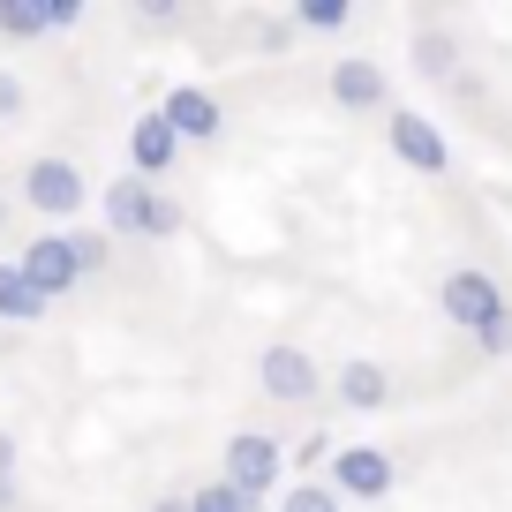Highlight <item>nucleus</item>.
<instances>
[{"label": "nucleus", "instance_id": "obj_1", "mask_svg": "<svg viewBox=\"0 0 512 512\" xmlns=\"http://www.w3.org/2000/svg\"><path fill=\"white\" fill-rule=\"evenodd\" d=\"M98 211H106V226H113V234H144V241H166V234H181V211L166 204V196L151 189V181H136V174L106 181Z\"/></svg>", "mask_w": 512, "mask_h": 512}, {"label": "nucleus", "instance_id": "obj_2", "mask_svg": "<svg viewBox=\"0 0 512 512\" xmlns=\"http://www.w3.org/2000/svg\"><path fill=\"white\" fill-rule=\"evenodd\" d=\"M437 309H445V317L460 324L467 339L512 317V309H505V287H497L490 272H445V287H437Z\"/></svg>", "mask_w": 512, "mask_h": 512}, {"label": "nucleus", "instance_id": "obj_3", "mask_svg": "<svg viewBox=\"0 0 512 512\" xmlns=\"http://www.w3.org/2000/svg\"><path fill=\"white\" fill-rule=\"evenodd\" d=\"M279 467H287V460H279V437L241 430L234 445H226V460H219V482H226L234 497H249V505H256L264 490H279Z\"/></svg>", "mask_w": 512, "mask_h": 512}, {"label": "nucleus", "instance_id": "obj_4", "mask_svg": "<svg viewBox=\"0 0 512 512\" xmlns=\"http://www.w3.org/2000/svg\"><path fill=\"white\" fill-rule=\"evenodd\" d=\"M23 196H31V211H46V219H76V211L91 204V181L68 159H31L23 166Z\"/></svg>", "mask_w": 512, "mask_h": 512}, {"label": "nucleus", "instance_id": "obj_5", "mask_svg": "<svg viewBox=\"0 0 512 512\" xmlns=\"http://www.w3.org/2000/svg\"><path fill=\"white\" fill-rule=\"evenodd\" d=\"M332 475H339V482H324V490H332L339 505H347V497H362V505H369V497H392L400 460H392V452H377V445H347V452L332 460Z\"/></svg>", "mask_w": 512, "mask_h": 512}, {"label": "nucleus", "instance_id": "obj_6", "mask_svg": "<svg viewBox=\"0 0 512 512\" xmlns=\"http://www.w3.org/2000/svg\"><path fill=\"white\" fill-rule=\"evenodd\" d=\"M384 98H392V76L377 61H362V53H339L332 61V106L339 113H384Z\"/></svg>", "mask_w": 512, "mask_h": 512}, {"label": "nucleus", "instance_id": "obj_7", "mask_svg": "<svg viewBox=\"0 0 512 512\" xmlns=\"http://www.w3.org/2000/svg\"><path fill=\"white\" fill-rule=\"evenodd\" d=\"M256 384H264L272 400L302 407V400H317V392H324V369L309 362L302 347H272V354H264V362H256Z\"/></svg>", "mask_w": 512, "mask_h": 512}, {"label": "nucleus", "instance_id": "obj_8", "mask_svg": "<svg viewBox=\"0 0 512 512\" xmlns=\"http://www.w3.org/2000/svg\"><path fill=\"white\" fill-rule=\"evenodd\" d=\"M159 121L174 128L181 144H211L226 113H219V98H211L204 83H181V91H166V98H159Z\"/></svg>", "mask_w": 512, "mask_h": 512}, {"label": "nucleus", "instance_id": "obj_9", "mask_svg": "<svg viewBox=\"0 0 512 512\" xmlns=\"http://www.w3.org/2000/svg\"><path fill=\"white\" fill-rule=\"evenodd\" d=\"M384 136H392L400 166H415V174H445V166H452L445 136H437V128L422 121V113H392V121H384Z\"/></svg>", "mask_w": 512, "mask_h": 512}, {"label": "nucleus", "instance_id": "obj_10", "mask_svg": "<svg viewBox=\"0 0 512 512\" xmlns=\"http://www.w3.org/2000/svg\"><path fill=\"white\" fill-rule=\"evenodd\" d=\"M174 159H181V136L159 121V113H144V121L128 128V166H136V181L159 189V174H174Z\"/></svg>", "mask_w": 512, "mask_h": 512}, {"label": "nucleus", "instance_id": "obj_11", "mask_svg": "<svg viewBox=\"0 0 512 512\" xmlns=\"http://www.w3.org/2000/svg\"><path fill=\"white\" fill-rule=\"evenodd\" d=\"M16 272L31 279V287L46 294V302H53V294H68V287H76V264H68V241H61V234H38L31 249L16 256Z\"/></svg>", "mask_w": 512, "mask_h": 512}, {"label": "nucleus", "instance_id": "obj_12", "mask_svg": "<svg viewBox=\"0 0 512 512\" xmlns=\"http://www.w3.org/2000/svg\"><path fill=\"white\" fill-rule=\"evenodd\" d=\"M384 400H392V377H384V362H369V354L339 362V407H354V415H377Z\"/></svg>", "mask_w": 512, "mask_h": 512}, {"label": "nucleus", "instance_id": "obj_13", "mask_svg": "<svg viewBox=\"0 0 512 512\" xmlns=\"http://www.w3.org/2000/svg\"><path fill=\"white\" fill-rule=\"evenodd\" d=\"M0 317H8V324H38V317H46V294H38L16 264H0Z\"/></svg>", "mask_w": 512, "mask_h": 512}, {"label": "nucleus", "instance_id": "obj_14", "mask_svg": "<svg viewBox=\"0 0 512 512\" xmlns=\"http://www.w3.org/2000/svg\"><path fill=\"white\" fill-rule=\"evenodd\" d=\"M0 38H46V0H0Z\"/></svg>", "mask_w": 512, "mask_h": 512}, {"label": "nucleus", "instance_id": "obj_15", "mask_svg": "<svg viewBox=\"0 0 512 512\" xmlns=\"http://www.w3.org/2000/svg\"><path fill=\"white\" fill-rule=\"evenodd\" d=\"M294 23H302V31H347V23H354V0H302Z\"/></svg>", "mask_w": 512, "mask_h": 512}, {"label": "nucleus", "instance_id": "obj_16", "mask_svg": "<svg viewBox=\"0 0 512 512\" xmlns=\"http://www.w3.org/2000/svg\"><path fill=\"white\" fill-rule=\"evenodd\" d=\"M68 241V264H76V279L106 272V234H61Z\"/></svg>", "mask_w": 512, "mask_h": 512}, {"label": "nucleus", "instance_id": "obj_17", "mask_svg": "<svg viewBox=\"0 0 512 512\" xmlns=\"http://www.w3.org/2000/svg\"><path fill=\"white\" fill-rule=\"evenodd\" d=\"M189 512H256V505H249V497H234L219 475H211L204 490H189Z\"/></svg>", "mask_w": 512, "mask_h": 512}, {"label": "nucleus", "instance_id": "obj_18", "mask_svg": "<svg viewBox=\"0 0 512 512\" xmlns=\"http://www.w3.org/2000/svg\"><path fill=\"white\" fill-rule=\"evenodd\" d=\"M279 512H339V497L324 490V482H294V490L279 497Z\"/></svg>", "mask_w": 512, "mask_h": 512}, {"label": "nucleus", "instance_id": "obj_19", "mask_svg": "<svg viewBox=\"0 0 512 512\" xmlns=\"http://www.w3.org/2000/svg\"><path fill=\"white\" fill-rule=\"evenodd\" d=\"M23 106H31L23 76H8V68H0V121H23Z\"/></svg>", "mask_w": 512, "mask_h": 512}, {"label": "nucleus", "instance_id": "obj_20", "mask_svg": "<svg viewBox=\"0 0 512 512\" xmlns=\"http://www.w3.org/2000/svg\"><path fill=\"white\" fill-rule=\"evenodd\" d=\"M76 23H83L76 0H46V31H76Z\"/></svg>", "mask_w": 512, "mask_h": 512}, {"label": "nucleus", "instance_id": "obj_21", "mask_svg": "<svg viewBox=\"0 0 512 512\" xmlns=\"http://www.w3.org/2000/svg\"><path fill=\"white\" fill-rule=\"evenodd\" d=\"M475 339H482V354H512V317L490 324V332H475Z\"/></svg>", "mask_w": 512, "mask_h": 512}, {"label": "nucleus", "instance_id": "obj_22", "mask_svg": "<svg viewBox=\"0 0 512 512\" xmlns=\"http://www.w3.org/2000/svg\"><path fill=\"white\" fill-rule=\"evenodd\" d=\"M0 482H16V437L0 430Z\"/></svg>", "mask_w": 512, "mask_h": 512}, {"label": "nucleus", "instance_id": "obj_23", "mask_svg": "<svg viewBox=\"0 0 512 512\" xmlns=\"http://www.w3.org/2000/svg\"><path fill=\"white\" fill-rule=\"evenodd\" d=\"M151 512H189V497H159V505H151Z\"/></svg>", "mask_w": 512, "mask_h": 512}, {"label": "nucleus", "instance_id": "obj_24", "mask_svg": "<svg viewBox=\"0 0 512 512\" xmlns=\"http://www.w3.org/2000/svg\"><path fill=\"white\" fill-rule=\"evenodd\" d=\"M0 512H16V482H0Z\"/></svg>", "mask_w": 512, "mask_h": 512}, {"label": "nucleus", "instance_id": "obj_25", "mask_svg": "<svg viewBox=\"0 0 512 512\" xmlns=\"http://www.w3.org/2000/svg\"><path fill=\"white\" fill-rule=\"evenodd\" d=\"M0 226H8V204H0Z\"/></svg>", "mask_w": 512, "mask_h": 512}]
</instances>
